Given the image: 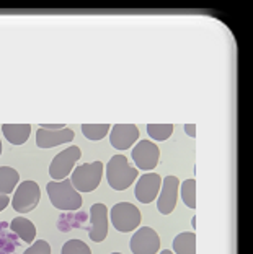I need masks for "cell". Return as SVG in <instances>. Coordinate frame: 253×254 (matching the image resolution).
Returning <instances> with one entry per match:
<instances>
[{
    "label": "cell",
    "mask_w": 253,
    "mask_h": 254,
    "mask_svg": "<svg viewBox=\"0 0 253 254\" xmlns=\"http://www.w3.org/2000/svg\"><path fill=\"white\" fill-rule=\"evenodd\" d=\"M48 195L49 200L56 209L59 210H77L82 207V195L72 186L69 178L62 181H51L48 183Z\"/></svg>",
    "instance_id": "obj_1"
},
{
    "label": "cell",
    "mask_w": 253,
    "mask_h": 254,
    "mask_svg": "<svg viewBox=\"0 0 253 254\" xmlns=\"http://www.w3.org/2000/svg\"><path fill=\"white\" fill-rule=\"evenodd\" d=\"M139 173L137 168H132L124 155H114L106 165V180L114 190L128 189L137 180Z\"/></svg>",
    "instance_id": "obj_2"
},
{
    "label": "cell",
    "mask_w": 253,
    "mask_h": 254,
    "mask_svg": "<svg viewBox=\"0 0 253 254\" xmlns=\"http://www.w3.org/2000/svg\"><path fill=\"white\" fill-rule=\"evenodd\" d=\"M103 176V163L93 161V163L79 165L72 173L71 183L79 192H91L100 186Z\"/></svg>",
    "instance_id": "obj_3"
},
{
    "label": "cell",
    "mask_w": 253,
    "mask_h": 254,
    "mask_svg": "<svg viewBox=\"0 0 253 254\" xmlns=\"http://www.w3.org/2000/svg\"><path fill=\"white\" fill-rule=\"evenodd\" d=\"M110 217L113 227L116 228V232L121 233H129L141 225V212L129 202H119L113 205Z\"/></svg>",
    "instance_id": "obj_4"
},
{
    "label": "cell",
    "mask_w": 253,
    "mask_h": 254,
    "mask_svg": "<svg viewBox=\"0 0 253 254\" xmlns=\"http://www.w3.org/2000/svg\"><path fill=\"white\" fill-rule=\"evenodd\" d=\"M39 200H41V190H39L38 183L23 181L15 189L13 200H10V204L18 213H28L36 209Z\"/></svg>",
    "instance_id": "obj_5"
},
{
    "label": "cell",
    "mask_w": 253,
    "mask_h": 254,
    "mask_svg": "<svg viewBox=\"0 0 253 254\" xmlns=\"http://www.w3.org/2000/svg\"><path fill=\"white\" fill-rule=\"evenodd\" d=\"M80 157H82V150L77 145H72L57 153L49 165V176L53 178V181L66 180L74 170V165L80 160Z\"/></svg>",
    "instance_id": "obj_6"
},
{
    "label": "cell",
    "mask_w": 253,
    "mask_h": 254,
    "mask_svg": "<svg viewBox=\"0 0 253 254\" xmlns=\"http://www.w3.org/2000/svg\"><path fill=\"white\" fill-rule=\"evenodd\" d=\"M129 248L132 254H157L160 250V236L154 228L142 227L132 235Z\"/></svg>",
    "instance_id": "obj_7"
},
{
    "label": "cell",
    "mask_w": 253,
    "mask_h": 254,
    "mask_svg": "<svg viewBox=\"0 0 253 254\" xmlns=\"http://www.w3.org/2000/svg\"><path fill=\"white\" fill-rule=\"evenodd\" d=\"M132 160L136 166L144 171H151L159 165L160 160V148L151 140H141L132 148Z\"/></svg>",
    "instance_id": "obj_8"
},
{
    "label": "cell",
    "mask_w": 253,
    "mask_h": 254,
    "mask_svg": "<svg viewBox=\"0 0 253 254\" xmlns=\"http://www.w3.org/2000/svg\"><path fill=\"white\" fill-rule=\"evenodd\" d=\"M178 189H180V180L176 176H167L162 181L160 195L157 200V209L162 215H170L176 205Z\"/></svg>",
    "instance_id": "obj_9"
},
{
    "label": "cell",
    "mask_w": 253,
    "mask_h": 254,
    "mask_svg": "<svg viewBox=\"0 0 253 254\" xmlns=\"http://www.w3.org/2000/svg\"><path fill=\"white\" fill-rule=\"evenodd\" d=\"M162 188V178L157 173H147L139 178L136 184V199L142 204H151L157 199V194Z\"/></svg>",
    "instance_id": "obj_10"
},
{
    "label": "cell",
    "mask_w": 253,
    "mask_h": 254,
    "mask_svg": "<svg viewBox=\"0 0 253 254\" xmlns=\"http://www.w3.org/2000/svg\"><path fill=\"white\" fill-rule=\"evenodd\" d=\"M90 240L101 243L108 236V209L105 204H93L90 207Z\"/></svg>",
    "instance_id": "obj_11"
},
{
    "label": "cell",
    "mask_w": 253,
    "mask_h": 254,
    "mask_svg": "<svg viewBox=\"0 0 253 254\" xmlns=\"http://www.w3.org/2000/svg\"><path fill=\"white\" fill-rule=\"evenodd\" d=\"M110 143L116 150H128L139 138V129L134 124H116L111 127Z\"/></svg>",
    "instance_id": "obj_12"
},
{
    "label": "cell",
    "mask_w": 253,
    "mask_h": 254,
    "mask_svg": "<svg viewBox=\"0 0 253 254\" xmlns=\"http://www.w3.org/2000/svg\"><path fill=\"white\" fill-rule=\"evenodd\" d=\"M74 137H76V134L69 127H64V129L59 130H48L39 127L36 132V145L39 148H53L57 145H62V143L72 142Z\"/></svg>",
    "instance_id": "obj_13"
},
{
    "label": "cell",
    "mask_w": 253,
    "mask_h": 254,
    "mask_svg": "<svg viewBox=\"0 0 253 254\" xmlns=\"http://www.w3.org/2000/svg\"><path fill=\"white\" fill-rule=\"evenodd\" d=\"M3 137L11 143V145H23L28 142L31 134L30 124H3L2 126Z\"/></svg>",
    "instance_id": "obj_14"
},
{
    "label": "cell",
    "mask_w": 253,
    "mask_h": 254,
    "mask_svg": "<svg viewBox=\"0 0 253 254\" xmlns=\"http://www.w3.org/2000/svg\"><path fill=\"white\" fill-rule=\"evenodd\" d=\"M10 228L11 232L20 236L21 241H26V243H33L34 238H36V227H34L31 220H28L25 217L13 218L10 223Z\"/></svg>",
    "instance_id": "obj_15"
},
{
    "label": "cell",
    "mask_w": 253,
    "mask_h": 254,
    "mask_svg": "<svg viewBox=\"0 0 253 254\" xmlns=\"http://www.w3.org/2000/svg\"><path fill=\"white\" fill-rule=\"evenodd\" d=\"M173 254H196V235L185 232L175 236Z\"/></svg>",
    "instance_id": "obj_16"
},
{
    "label": "cell",
    "mask_w": 253,
    "mask_h": 254,
    "mask_svg": "<svg viewBox=\"0 0 253 254\" xmlns=\"http://www.w3.org/2000/svg\"><path fill=\"white\" fill-rule=\"evenodd\" d=\"M20 181L18 171L10 166H0V194L8 195L16 189V184Z\"/></svg>",
    "instance_id": "obj_17"
},
{
    "label": "cell",
    "mask_w": 253,
    "mask_h": 254,
    "mask_svg": "<svg viewBox=\"0 0 253 254\" xmlns=\"http://www.w3.org/2000/svg\"><path fill=\"white\" fill-rule=\"evenodd\" d=\"M180 192L185 205L189 207V209H196V181L194 180L183 181V184L180 186Z\"/></svg>",
    "instance_id": "obj_18"
},
{
    "label": "cell",
    "mask_w": 253,
    "mask_h": 254,
    "mask_svg": "<svg viewBox=\"0 0 253 254\" xmlns=\"http://www.w3.org/2000/svg\"><path fill=\"white\" fill-rule=\"evenodd\" d=\"M110 124H84L82 126V132L84 135L88 138V140H101L105 138V135L110 132Z\"/></svg>",
    "instance_id": "obj_19"
},
{
    "label": "cell",
    "mask_w": 253,
    "mask_h": 254,
    "mask_svg": "<svg viewBox=\"0 0 253 254\" xmlns=\"http://www.w3.org/2000/svg\"><path fill=\"white\" fill-rule=\"evenodd\" d=\"M171 132H173V124H149L147 126V134L149 137H152L154 140L164 142L167 140Z\"/></svg>",
    "instance_id": "obj_20"
},
{
    "label": "cell",
    "mask_w": 253,
    "mask_h": 254,
    "mask_svg": "<svg viewBox=\"0 0 253 254\" xmlns=\"http://www.w3.org/2000/svg\"><path fill=\"white\" fill-rule=\"evenodd\" d=\"M61 254H91L90 248L80 240H69L62 246Z\"/></svg>",
    "instance_id": "obj_21"
},
{
    "label": "cell",
    "mask_w": 253,
    "mask_h": 254,
    "mask_svg": "<svg viewBox=\"0 0 253 254\" xmlns=\"http://www.w3.org/2000/svg\"><path fill=\"white\" fill-rule=\"evenodd\" d=\"M23 254H51V246L48 245V241L39 240V241H34Z\"/></svg>",
    "instance_id": "obj_22"
},
{
    "label": "cell",
    "mask_w": 253,
    "mask_h": 254,
    "mask_svg": "<svg viewBox=\"0 0 253 254\" xmlns=\"http://www.w3.org/2000/svg\"><path fill=\"white\" fill-rule=\"evenodd\" d=\"M183 129H185V132L188 134V137L196 138V126H194V124H186L185 127H183Z\"/></svg>",
    "instance_id": "obj_23"
},
{
    "label": "cell",
    "mask_w": 253,
    "mask_h": 254,
    "mask_svg": "<svg viewBox=\"0 0 253 254\" xmlns=\"http://www.w3.org/2000/svg\"><path fill=\"white\" fill-rule=\"evenodd\" d=\"M10 204V199H8V195H5V194H0V212L5 210L8 207Z\"/></svg>",
    "instance_id": "obj_24"
},
{
    "label": "cell",
    "mask_w": 253,
    "mask_h": 254,
    "mask_svg": "<svg viewBox=\"0 0 253 254\" xmlns=\"http://www.w3.org/2000/svg\"><path fill=\"white\" fill-rule=\"evenodd\" d=\"M43 129H48V130H59V129H64V124H41Z\"/></svg>",
    "instance_id": "obj_25"
},
{
    "label": "cell",
    "mask_w": 253,
    "mask_h": 254,
    "mask_svg": "<svg viewBox=\"0 0 253 254\" xmlns=\"http://www.w3.org/2000/svg\"><path fill=\"white\" fill-rule=\"evenodd\" d=\"M160 254H173V253H171L170 250H164L162 253H160Z\"/></svg>",
    "instance_id": "obj_26"
},
{
    "label": "cell",
    "mask_w": 253,
    "mask_h": 254,
    "mask_svg": "<svg viewBox=\"0 0 253 254\" xmlns=\"http://www.w3.org/2000/svg\"><path fill=\"white\" fill-rule=\"evenodd\" d=\"M0 155H2V140H0Z\"/></svg>",
    "instance_id": "obj_27"
},
{
    "label": "cell",
    "mask_w": 253,
    "mask_h": 254,
    "mask_svg": "<svg viewBox=\"0 0 253 254\" xmlns=\"http://www.w3.org/2000/svg\"><path fill=\"white\" fill-rule=\"evenodd\" d=\"M111 254H121V253H111Z\"/></svg>",
    "instance_id": "obj_28"
}]
</instances>
